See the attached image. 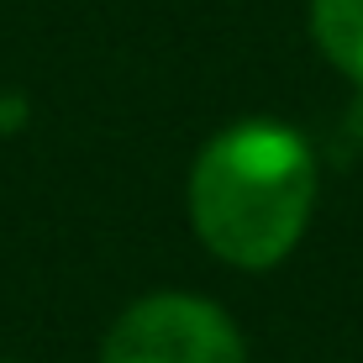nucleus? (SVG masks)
<instances>
[{"label":"nucleus","instance_id":"f257e3e1","mask_svg":"<svg viewBox=\"0 0 363 363\" xmlns=\"http://www.w3.org/2000/svg\"><path fill=\"white\" fill-rule=\"evenodd\" d=\"M316 206V158L279 121H237L190 169V227L232 269H274L295 253Z\"/></svg>","mask_w":363,"mask_h":363},{"label":"nucleus","instance_id":"f03ea898","mask_svg":"<svg viewBox=\"0 0 363 363\" xmlns=\"http://www.w3.org/2000/svg\"><path fill=\"white\" fill-rule=\"evenodd\" d=\"M100 363H247V347L221 306L164 290L116 316L100 342Z\"/></svg>","mask_w":363,"mask_h":363},{"label":"nucleus","instance_id":"7ed1b4c3","mask_svg":"<svg viewBox=\"0 0 363 363\" xmlns=\"http://www.w3.org/2000/svg\"><path fill=\"white\" fill-rule=\"evenodd\" d=\"M311 37L363 90V0H311Z\"/></svg>","mask_w":363,"mask_h":363}]
</instances>
